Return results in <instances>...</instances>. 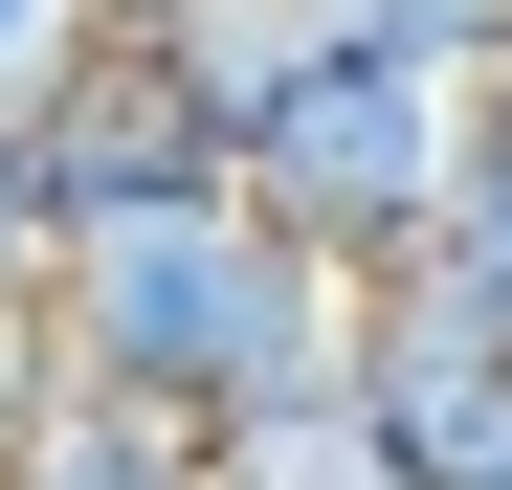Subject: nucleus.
Listing matches in <instances>:
<instances>
[{"mask_svg": "<svg viewBox=\"0 0 512 490\" xmlns=\"http://www.w3.org/2000/svg\"><path fill=\"white\" fill-rule=\"evenodd\" d=\"M45 357L112 379V401H179V424H268V401L357 379V290L245 179H201V201H156V223H112V245L45 268Z\"/></svg>", "mask_w": 512, "mask_h": 490, "instance_id": "nucleus-1", "label": "nucleus"}, {"mask_svg": "<svg viewBox=\"0 0 512 490\" xmlns=\"http://www.w3.org/2000/svg\"><path fill=\"white\" fill-rule=\"evenodd\" d=\"M245 201H268L334 290H401L468 201V67H401V45H334L312 90L245 134Z\"/></svg>", "mask_w": 512, "mask_h": 490, "instance_id": "nucleus-2", "label": "nucleus"}, {"mask_svg": "<svg viewBox=\"0 0 512 490\" xmlns=\"http://www.w3.org/2000/svg\"><path fill=\"white\" fill-rule=\"evenodd\" d=\"M201 179H245V156H223V112H201V67H179V45L90 23V45L23 90V201H45V268H67V245H112V223H156V201H201Z\"/></svg>", "mask_w": 512, "mask_h": 490, "instance_id": "nucleus-3", "label": "nucleus"}, {"mask_svg": "<svg viewBox=\"0 0 512 490\" xmlns=\"http://www.w3.org/2000/svg\"><path fill=\"white\" fill-rule=\"evenodd\" d=\"M357 424H379L401 490H512V312L446 290V268L357 290Z\"/></svg>", "mask_w": 512, "mask_h": 490, "instance_id": "nucleus-4", "label": "nucleus"}, {"mask_svg": "<svg viewBox=\"0 0 512 490\" xmlns=\"http://www.w3.org/2000/svg\"><path fill=\"white\" fill-rule=\"evenodd\" d=\"M0 490H223V446L179 401H112V379H45L23 424H0Z\"/></svg>", "mask_w": 512, "mask_h": 490, "instance_id": "nucleus-5", "label": "nucleus"}, {"mask_svg": "<svg viewBox=\"0 0 512 490\" xmlns=\"http://www.w3.org/2000/svg\"><path fill=\"white\" fill-rule=\"evenodd\" d=\"M201 446H223V490H401L379 424H357V379H334V401H268V424H201Z\"/></svg>", "mask_w": 512, "mask_h": 490, "instance_id": "nucleus-6", "label": "nucleus"}, {"mask_svg": "<svg viewBox=\"0 0 512 490\" xmlns=\"http://www.w3.org/2000/svg\"><path fill=\"white\" fill-rule=\"evenodd\" d=\"M423 268L512 312V90H468V201H446V245H423Z\"/></svg>", "mask_w": 512, "mask_h": 490, "instance_id": "nucleus-7", "label": "nucleus"}, {"mask_svg": "<svg viewBox=\"0 0 512 490\" xmlns=\"http://www.w3.org/2000/svg\"><path fill=\"white\" fill-rule=\"evenodd\" d=\"M334 23H357V45H401V67H468V90L512 67V0H334Z\"/></svg>", "mask_w": 512, "mask_h": 490, "instance_id": "nucleus-8", "label": "nucleus"}, {"mask_svg": "<svg viewBox=\"0 0 512 490\" xmlns=\"http://www.w3.org/2000/svg\"><path fill=\"white\" fill-rule=\"evenodd\" d=\"M67 45H90V0H0V112H23L45 67H67Z\"/></svg>", "mask_w": 512, "mask_h": 490, "instance_id": "nucleus-9", "label": "nucleus"}, {"mask_svg": "<svg viewBox=\"0 0 512 490\" xmlns=\"http://www.w3.org/2000/svg\"><path fill=\"white\" fill-rule=\"evenodd\" d=\"M45 290V201H23V112H0V312Z\"/></svg>", "mask_w": 512, "mask_h": 490, "instance_id": "nucleus-10", "label": "nucleus"}, {"mask_svg": "<svg viewBox=\"0 0 512 490\" xmlns=\"http://www.w3.org/2000/svg\"><path fill=\"white\" fill-rule=\"evenodd\" d=\"M45 379H67V357H45V290H23V312H0V424H23Z\"/></svg>", "mask_w": 512, "mask_h": 490, "instance_id": "nucleus-11", "label": "nucleus"}, {"mask_svg": "<svg viewBox=\"0 0 512 490\" xmlns=\"http://www.w3.org/2000/svg\"><path fill=\"white\" fill-rule=\"evenodd\" d=\"M90 23H134V45H179V23H201V0H90Z\"/></svg>", "mask_w": 512, "mask_h": 490, "instance_id": "nucleus-12", "label": "nucleus"}]
</instances>
